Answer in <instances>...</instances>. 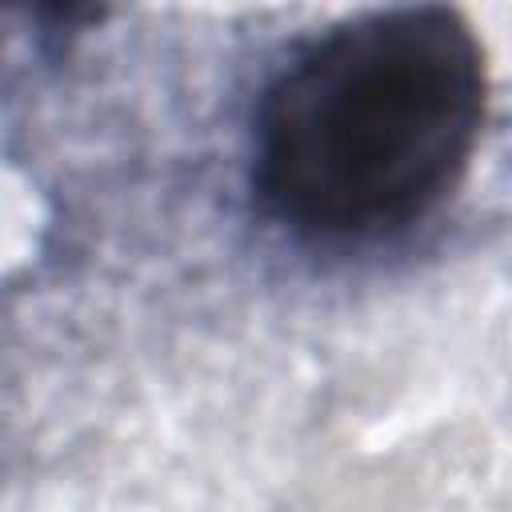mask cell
Here are the masks:
<instances>
[{"label":"cell","mask_w":512,"mask_h":512,"mask_svg":"<svg viewBox=\"0 0 512 512\" xmlns=\"http://www.w3.org/2000/svg\"><path fill=\"white\" fill-rule=\"evenodd\" d=\"M484 96V52L456 8L400 4L340 20L268 84L256 188L308 232L400 228L460 180Z\"/></svg>","instance_id":"obj_1"}]
</instances>
